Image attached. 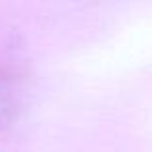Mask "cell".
Listing matches in <instances>:
<instances>
[{
    "instance_id": "6da1fadb",
    "label": "cell",
    "mask_w": 152,
    "mask_h": 152,
    "mask_svg": "<svg viewBox=\"0 0 152 152\" xmlns=\"http://www.w3.org/2000/svg\"><path fill=\"white\" fill-rule=\"evenodd\" d=\"M18 112V87L10 73L0 69V131L6 129Z\"/></svg>"
}]
</instances>
